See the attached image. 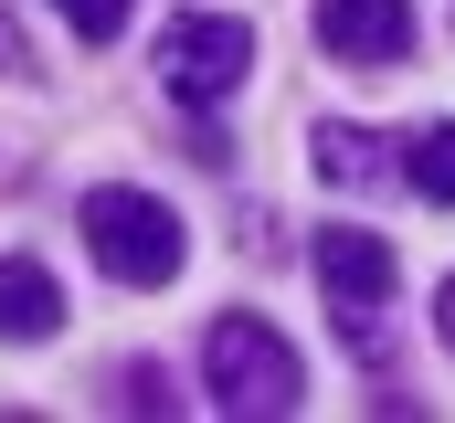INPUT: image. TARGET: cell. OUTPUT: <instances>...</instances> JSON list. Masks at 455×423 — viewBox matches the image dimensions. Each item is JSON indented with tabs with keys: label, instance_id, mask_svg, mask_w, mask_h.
Masks as SVG:
<instances>
[{
	"label": "cell",
	"instance_id": "5",
	"mask_svg": "<svg viewBox=\"0 0 455 423\" xmlns=\"http://www.w3.org/2000/svg\"><path fill=\"white\" fill-rule=\"evenodd\" d=\"M318 43H329V64L392 75V64H413V0H318Z\"/></svg>",
	"mask_w": 455,
	"mask_h": 423
},
{
	"label": "cell",
	"instance_id": "1",
	"mask_svg": "<svg viewBox=\"0 0 455 423\" xmlns=\"http://www.w3.org/2000/svg\"><path fill=\"white\" fill-rule=\"evenodd\" d=\"M202 392H212V413L233 423H275L307 403V371H297V349L265 328V317H212V339H202Z\"/></svg>",
	"mask_w": 455,
	"mask_h": 423
},
{
	"label": "cell",
	"instance_id": "6",
	"mask_svg": "<svg viewBox=\"0 0 455 423\" xmlns=\"http://www.w3.org/2000/svg\"><path fill=\"white\" fill-rule=\"evenodd\" d=\"M53 328H64V286H53V265L0 254V339H53Z\"/></svg>",
	"mask_w": 455,
	"mask_h": 423
},
{
	"label": "cell",
	"instance_id": "7",
	"mask_svg": "<svg viewBox=\"0 0 455 423\" xmlns=\"http://www.w3.org/2000/svg\"><path fill=\"white\" fill-rule=\"evenodd\" d=\"M307 159H318V180H329V191H371V180L392 170V148H381L371 127H349V116L318 127V148H307Z\"/></svg>",
	"mask_w": 455,
	"mask_h": 423
},
{
	"label": "cell",
	"instance_id": "9",
	"mask_svg": "<svg viewBox=\"0 0 455 423\" xmlns=\"http://www.w3.org/2000/svg\"><path fill=\"white\" fill-rule=\"evenodd\" d=\"M116 413H180L170 371H159V360H127V371H116Z\"/></svg>",
	"mask_w": 455,
	"mask_h": 423
},
{
	"label": "cell",
	"instance_id": "11",
	"mask_svg": "<svg viewBox=\"0 0 455 423\" xmlns=\"http://www.w3.org/2000/svg\"><path fill=\"white\" fill-rule=\"evenodd\" d=\"M21 64H32V43H21V21L0 11V75H21Z\"/></svg>",
	"mask_w": 455,
	"mask_h": 423
},
{
	"label": "cell",
	"instance_id": "8",
	"mask_svg": "<svg viewBox=\"0 0 455 423\" xmlns=\"http://www.w3.org/2000/svg\"><path fill=\"white\" fill-rule=\"evenodd\" d=\"M403 180H413L424 202H455V116H435V127L403 138Z\"/></svg>",
	"mask_w": 455,
	"mask_h": 423
},
{
	"label": "cell",
	"instance_id": "3",
	"mask_svg": "<svg viewBox=\"0 0 455 423\" xmlns=\"http://www.w3.org/2000/svg\"><path fill=\"white\" fill-rule=\"evenodd\" d=\"M243 75H254V32H243L233 11H180V21L159 32V85L191 106V116H212Z\"/></svg>",
	"mask_w": 455,
	"mask_h": 423
},
{
	"label": "cell",
	"instance_id": "10",
	"mask_svg": "<svg viewBox=\"0 0 455 423\" xmlns=\"http://www.w3.org/2000/svg\"><path fill=\"white\" fill-rule=\"evenodd\" d=\"M53 11H64V21H75V32H85V43H116V32H127V11H138V0H53Z\"/></svg>",
	"mask_w": 455,
	"mask_h": 423
},
{
	"label": "cell",
	"instance_id": "12",
	"mask_svg": "<svg viewBox=\"0 0 455 423\" xmlns=\"http://www.w3.org/2000/svg\"><path fill=\"white\" fill-rule=\"evenodd\" d=\"M435 328H445V349H455V275H445V297H435Z\"/></svg>",
	"mask_w": 455,
	"mask_h": 423
},
{
	"label": "cell",
	"instance_id": "2",
	"mask_svg": "<svg viewBox=\"0 0 455 423\" xmlns=\"http://www.w3.org/2000/svg\"><path fill=\"white\" fill-rule=\"evenodd\" d=\"M85 254L107 265L116 286H170L180 254H191V233H180V212L159 202V191L107 180V191H85Z\"/></svg>",
	"mask_w": 455,
	"mask_h": 423
},
{
	"label": "cell",
	"instance_id": "4",
	"mask_svg": "<svg viewBox=\"0 0 455 423\" xmlns=\"http://www.w3.org/2000/svg\"><path fill=\"white\" fill-rule=\"evenodd\" d=\"M318 286H329V317H339V339L360 360H381V297H392V243L381 233H360V222H329L318 243Z\"/></svg>",
	"mask_w": 455,
	"mask_h": 423
}]
</instances>
